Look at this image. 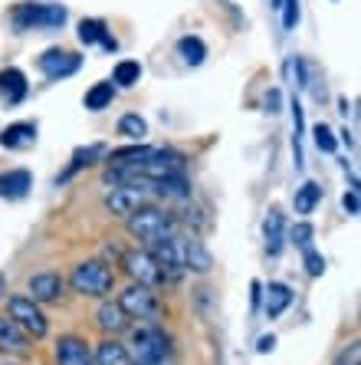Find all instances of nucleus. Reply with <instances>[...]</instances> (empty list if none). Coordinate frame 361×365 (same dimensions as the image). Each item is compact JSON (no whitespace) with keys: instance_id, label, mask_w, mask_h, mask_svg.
Returning <instances> with one entry per match:
<instances>
[{"instance_id":"f8f14e48","label":"nucleus","mask_w":361,"mask_h":365,"mask_svg":"<svg viewBox=\"0 0 361 365\" xmlns=\"http://www.w3.org/2000/svg\"><path fill=\"white\" fill-rule=\"evenodd\" d=\"M177 250H181V264H184V270L207 273L210 267H214L207 247H204L197 237H177Z\"/></svg>"},{"instance_id":"7ed1b4c3","label":"nucleus","mask_w":361,"mask_h":365,"mask_svg":"<svg viewBox=\"0 0 361 365\" xmlns=\"http://www.w3.org/2000/svg\"><path fill=\"white\" fill-rule=\"evenodd\" d=\"M66 24V7L59 4H20L14 14V26L17 30H56Z\"/></svg>"},{"instance_id":"f704fd0d","label":"nucleus","mask_w":361,"mask_h":365,"mask_svg":"<svg viewBox=\"0 0 361 365\" xmlns=\"http://www.w3.org/2000/svg\"><path fill=\"white\" fill-rule=\"evenodd\" d=\"M358 356H361L358 342H352V346H348V349L342 352V356H338V362H335V365H358Z\"/></svg>"},{"instance_id":"c9c22d12","label":"nucleus","mask_w":361,"mask_h":365,"mask_svg":"<svg viewBox=\"0 0 361 365\" xmlns=\"http://www.w3.org/2000/svg\"><path fill=\"white\" fill-rule=\"evenodd\" d=\"M342 204H345V211H348V214H358V191L352 187V191L342 197Z\"/></svg>"},{"instance_id":"2eb2a0df","label":"nucleus","mask_w":361,"mask_h":365,"mask_svg":"<svg viewBox=\"0 0 361 365\" xmlns=\"http://www.w3.org/2000/svg\"><path fill=\"white\" fill-rule=\"evenodd\" d=\"M30 187H33V178H30V171H23V168L0 175V197H23Z\"/></svg>"},{"instance_id":"ea45409f","label":"nucleus","mask_w":361,"mask_h":365,"mask_svg":"<svg viewBox=\"0 0 361 365\" xmlns=\"http://www.w3.org/2000/svg\"><path fill=\"white\" fill-rule=\"evenodd\" d=\"M0 289H4V277H0Z\"/></svg>"},{"instance_id":"412c9836","label":"nucleus","mask_w":361,"mask_h":365,"mask_svg":"<svg viewBox=\"0 0 361 365\" xmlns=\"http://www.w3.org/2000/svg\"><path fill=\"white\" fill-rule=\"evenodd\" d=\"M0 142L7 148H30L36 142V128L30 122H17V125H7V132H0Z\"/></svg>"},{"instance_id":"c756f323","label":"nucleus","mask_w":361,"mask_h":365,"mask_svg":"<svg viewBox=\"0 0 361 365\" xmlns=\"http://www.w3.org/2000/svg\"><path fill=\"white\" fill-rule=\"evenodd\" d=\"M293 152H295V168H303V106L299 102H293Z\"/></svg>"},{"instance_id":"f257e3e1","label":"nucleus","mask_w":361,"mask_h":365,"mask_svg":"<svg viewBox=\"0 0 361 365\" xmlns=\"http://www.w3.org/2000/svg\"><path fill=\"white\" fill-rule=\"evenodd\" d=\"M128 234L142 244H158V240H168L177 234V221L174 214L161 211V207H152V204H142L128 214Z\"/></svg>"},{"instance_id":"c85d7f7f","label":"nucleus","mask_w":361,"mask_h":365,"mask_svg":"<svg viewBox=\"0 0 361 365\" xmlns=\"http://www.w3.org/2000/svg\"><path fill=\"white\" fill-rule=\"evenodd\" d=\"M142 79V63H135V60H122L115 66V83L118 86H135Z\"/></svg>"},{"instance_id":"dca6fc26","label":"nucleus","mask_w":361,"mask_h":365,"mask_svg":"<svg viewBox=\"0 0 361 365\" xmlns=\"http://www.w3.org/2000/svg\"><path fill=\"white\" fill-rule=\"evenodd\" d=\"M99 326L105 332H112V336H118V332L128 329V313L118 303H102L99 306Z\"/></svg>"},{"instance_id":"7c9ffc66","label":"nucleus","mask_w":361,"mask_h":365,"mask_svg":"<svg viewBox=\"0 0 361 365\" xmlns=\"http://www.w3.org/2000/svg\"><path fill=\"white\" fill-rule=\"evenodd\" d=\"M312 135H315V148H319V152H325V155L335 152L338 142H335V132H332L328 125H322V122H319V125L312 128Z\"/></svg>"},{"instance_id":"cd10ccee","label":"nucleus","mask_w":361,"mask_h":365,"mask_svg":"<svg viewBox=\"0 0 361 365\" xmlns=\"http://www.w3.org/2000/svg\"><path fill=\"white\" fill-rule=\"evenodd\" d=\"M105 24H102V20H83V24H79V40L85 43V46H93V43H102L105 40Z\"/></svg>"},{"instance_id":"5701e85b","label":"nucleus","mask_w":361,"mask_h":365,"mask_svg":"<svg viewBox=\"0 0 361 365\" xmlns=\"http://www.w3.org/2000/svg\"><path fill=\"white\" fill-rule=\"evenodd\" d=\"M319 201H322V187L315 185V181H305V185L295 191V214H312Z\"/></svg>"},{"instance_id":"423d86ee","label":"nucleus","mask_w":361,"mask_h":365,"mask_svg":"<svg viewBox=\"0 0 361 365\" xmlns=\"http://www.w3.org/2000/svg\"><path fill=\"white\" fill-rule=\"evenodd\" d=\"M7 309H10V319H17V326L26 332V336H33V339H43V336H46L50 326H46V316H43V309L36 306V299L10 297Z\"/></svg>"},{"instance_id":"393cba45","label":"nucleus","mask_w":361,"mask_h":365,"mask_svg":"<svg viewBox=\"0 0 361 365\" xmlns=\"http://www.w3.org/2000/svg\"><path fill=\"white\" fill-rule=\"evenodd\" d=\"M118 135L132 138V142H142V138L148 135V122H145L142 115L128 112V115H122V119H118Z\"/></svg>"},{"instance_id":"a878e982","label":"nucleus","mask_w":361,"mask_h":365,"mask_svg":"<svg viewBox=\"0 0 361 365\" xmlns=\"http://www.w3.org/2000/svg\"><path fill=\"white\" fill-rule=\"evenodd\" d=\"M112 96H115V89H112V83H95L89 93H85V109L93 112H102L105 106L112 102Z\"/></svg>"},{"instance_id":"39448f33","label":"nucleus","mask_w":361,"mask_h":365,"mask_svg":"<svg viewBox=\"0 0 361 365\" xmlns=\"http://www.w3.org/2000/svg\"><path fill=\"white\" fill-rule=\"evenodd\" d=\"M148 195H152V181H145V178L128 181V185H115L109 191V197H105V207H109L112 214L128 217L135 207H142V204L148 201Z\"/></svg>"},{"instance_id":"2f4dec72","label":"nucleus","mask_w":361,"mask_h":365,"mask_svg":"<svg viewBox=\"0 0 361 365\" xmlns=\"http://www.w3.org/2000/svg\"><path fill=\"white\" fill-rule=\"evenodd\" d=\"M305 273H309V277H322V273H325V257L319 254V250H305Z\"/></svg>"},{"instance_id":"0eeeda50","label":"nucleus","mask_w":361,"mask_h":365,"mask_svg":"<svg viewBox=\"0 0 361 365\" xmlns=\"http://www.w3.org/2000/svg\"><path fill=\"white\" fill-rule=\"evenodd\" d=\"M118 306L128 313V319H158V313H161L152 287H142V283H132V287L122 293Z\"/></svg>"},{"instance_id":"e433bc0d","label":"nucleus","mask_w":361,"mask_h":365,"mask_svg":"<svg viewBox=\"0 0 361 365\" xmlns=\"http://www.w3.org/2000/svg\"><path fill=\"white\" fill-rule=\"evenodd\" d=\"M273 346H276V339H273V336H263L260 346H256V352H273Z\"/></svg>"},{"instance_id":"b1692460","label":"nucleus","mask_w":361,"mask_h":365,"mask_svg":"<svg viewBox=\"0 0 361 365\" xmlns=\"http://www.w3.org/2000/svg\"><path fill=\"white\" fill-rule=\"evenodd\" d=\"M177 53H181V60H184L187 66H201L204 56H207V46H204V40H197V36H184V40L177 43Z\"/></svg>"},{"instance_id":"a211bd4d","label":"nucleus","mask_w":361,"mask_h":365,"mask_svg":"<svg viewBox=\"0 0 361 365\" xmlns=\"http://www.w3.org/2000/svg\"><path fill=\"white\" fill-rule=\"evenodd\" d=\"M283 214L279 211H269L266 214V221H263V237H266V254L269 257H276L279 250H283Z\"/></svg>"},{"instance_id":"6e6552de","label":"nucleus","mask_w":361,"mask_h":365,"mask_svg":"<svg viewBox=\"0 0 361 365\" xmlns=\"http://www.w3.org/2000/svg\"><path fill=\"white\" fill-rule=\"evenodd\" d=\"M122 264H125L128 277H132L135 283H142V287H158V283L164 280L158 264H155L152 250H128V254L122 257Z\"/></svg>"},{"instance_id":"4be33fe9","label":"nucleus","mask_w":361,"mask_h":365,"mask_svg":"<svg viewBox=\"0 0 361 365\" xmlns=\"http://www.w3.org/2000/svg\"><path fill=\"white\" fill-rule=\"evenodd\" d=\"M152 152V148H148V145H128V148H115V152L109 155V165L112 168H135V165L142 162L145 155Z\"/></svg>"},{"instance_id":"f03ea898","label":"nucleus","mask_w":361,"mask_h":365,"mask_svg":"<svg viewBox=\"0 0 361 365\" xmlns=\"http://www.w3.org/2000/svg\"><path fill=\"white\" fill-rule=\"evenodd\" d=\"M132 365H152V362H174V349H171V339L158 326H145V329L135 332L132 342Z\"/></svg>"},{"instance_id":"9d476101","label":"nucleus","mask_w":361,"mask_h":365,"mask_svg":"<svg viewBox=\"0 0 361 365\" xmlns=\"http://www.w3.org/2000/svg\"><path fill=\"white\" fill-rule=\"evenodd\" d=\"M152 257L155 264H158L161 277L164 280H177L181 273H184V264H181V250H177V234L168 240H158V244H152Z\"/></svg>"},{"instance_id":"72a5a7b5","label":"nucleus","mask_w":361,"mask_h":365,"mask_svg":"<svg viewBox=\"0 0 361 365\" xmlns=\"http://www.w3.org/2000/svg\"><path fill=\"white\" fill-rule=\"evenodd\" d=\"M279 14H283L286 30H295V24H299V0H286L283 7H279Z\"/></svg>"},{"instance_id":"ddd939ff","label":"nucleus","mask_w":361,"mask_h":365,"mask_svg":"<svg viewBox=\"0 0 361 365\" xmlns=\"http://www.w3.org/2000/svg\"><path fill=\"white\" fill-rule=\"evenodd\" d=\"M0 352H10V356L30 352V336L17 326V319H7V316H0Z\"/></svg>"},{"instance_id":"aec40b11","label":"nucleus","mask_w":361,"mask_h":365,"mask_svg":"<svg viewBox=\"0 0 361 365\" xmlns=\"http://www.w3.org/2000/svg\"><path fill=\"white\" fill-rule=\"evenodd\" d=\"M289 303H293V289L286 287V283H269L266 287V316L269 319L283 316Z\"/></svg>"},{"instance_id":"bb28decb","label":"nucleus","mask_w":361,"mask_h":365,"mask_svg":"<svg viewBox=\"0 0 361 365\" xmlns=\"http://www.w3.org/2000/svg\"><path fill=\"white\" fill-rule=\"evenodd\" d=\"M102 155H105V145H89V148H79V152L73 155V168H69L63 178H69V175H73V171H79L83 165H95Z\"/></svg>"},{"instance_id":"4468645a","label":"nucleus","mask_w":361,"mask_h":365,"mask_svg":"<svg viewBox=\"0 0 361 365\" xmlns=\"http://www.w3.org/2000/svg\"><path fill=\"white\" fill-rule=\"evenodd\" d=\"M63 277L59 273H36V277H30V299H36V303H56L59 297H63Z\"/></svg>"},{"instance_id":"20e7f679","label":"nucleus","mask_w":361,"mask_h":365,"mask_svg":"<svg viewBox=\"0 0 361 365\" xmlns=\"http://www.w3.org/2000/svg\"><path fill=\"white\" fill-rule=\"evenodd\" d=\"M112 283H115V273L102 260H85L73 270V289L83 297H105L112 293Z\"/></svg>"},{"instance_id":"58836bf2","label":"nucleus","mask_w":361,"mask_h":365,"mask_svg":"<svg viewBox=\"0 0 361 365\" xmlns=\"http://www.w3.org/2000/svg\"><path fill=\"white\" fill-rule=\"evenodd\" d=\"M152 365H174V362H152Z\"/></svg>"},{"instance_id":"473e14b6","label":"nucleus","mask_w":361,"mask_h":365,"mask_svg":"<svg viewBox=\"0 0 361 365\" xmlns=\"http://www.w3.org/2000/svg\"><path fill=\"white\" fill-rule=\"evenodd\" d=\"M312 237H315V230H312V224H295L293 227V244L295 247H303V250H309L312 247Z\"/></svg>"},{"instance_id":"1a4fd4ad","label":"nucleus","mask_w":361,"mask_h":365,"mask_svg":"<svg viewBox=\"0 0 361 365\" xmlns=\"http://www.w3.org/2000/svg\"><path fill=\"white\" fill-rule=\"evenodd\" d=\"M83 66V56L69 50H46L40 56V69L46 73V79H66Z\"/></svg>"},{"instance_id":"f3484780","label":"nucleus","mask_w":361,"mask_h":365,"mask_svg":"<svg viewBox=\"0 0 361 365\" xmlns=\"http://www.w3.org/2000/svg\"><path fill=\"white\" fill-rule=\"evenodd\" d=\"M0 96H4L7 102H20L26 96V76L20 73V69L10 66V69L0 73Z\"/></svg>"},{"instance_id":"9b49d317","label":"nucleus","mask_w":361,"mask_h":365,"mask_svg":"<svg viewBox=\"0 0 361 365\" xmlns=\"http://www.w3.org/2000/svg\"><path fill=\"white\" fill-rule=\"evenodd\" d=\"M56 365H95L93 349L85 346V339H79V336H63L56 342Z\"/></svg>"},{"instance_id":"6ab92c4d","label":"nucleus","mask_w":361,"mask_h":365,"mask_svg":"<svg viewBox=\"0 0 361 365\" xmlns=\"http://www.w3.org/2000/svg\"><path fill=\"white\" fill-rule=\"evenodd\" d=\"M95 365H132V356H128V349L115 339H105L99 349H95L93 356Z\"/></svg>"},{"instance_id":"4c0bfd02","label":"nucleus","mask_w":361,"mask_h":365,"mask_svg":"<svg viewBox=\"0 0 361 365\" xmlns=\"http://www.w3.org/2000/svg\"><path fill=\"white\" fill-rule=\"evenodd\" d=\"M260 299H263V287L253 280V306H260Z\"/></svg>"}]
</instances>
